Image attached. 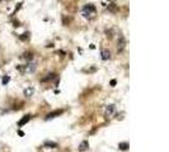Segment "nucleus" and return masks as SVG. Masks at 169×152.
I'll return each mask as SVG.
<instances>
[{
	"instance_id": "obj_1",
	"label": "nucleus",
	"mask_w": 169,
	"mask_h": 152,
	"mask_svg": "<svg viewBox=\"0 0 169 152\" xmlns=\"http://www.w3.org/2000/svg\"><path fill=\"white\" fill-rule=\"evenodd\" d=\"M96 13H97V10H96V6L93 5V4H87V5H84L83 12H81L83 16H84V18H88V19L94 18Z\"/></svg>"
},
{
	"instance_id": "obj_3",
	"label": "nucleus",
	"mask_w": 169,
	"mask_h": 152,
	"mask_svg": "<svg viewBox=\"0 0 169 152\" xmlns=\"http://www.w3.org/2000/svg\"><path fill=\"white\" fill-rule=\"evenodd\" d=\"M62 113H64V110H62V109H59V110H53V112H51V113L46 114V117H45V120H51V119H53V118H56V117L61 116Z\"/></svg>"
},
{
	"instance_id": "obj_15",
	"label": "nucleus",
	"mask_w": 169,
	"mask_h": 152,
	"mask_svg": "<svg viewBox=\"0 0 169 152\" xmlns=\"http://www.w3.org/2000/svg\"><path fill=\"white\" fill-rule=\"evenodd\" d=\"M9 80H10V79H9V76H7V75H5L4 78H3V85H7V84L9 82Z\"/></svg>"
},
{
	"instance_id": "obj_4",
	"label": "nucleus",
	"mask_w": 169,
	"mask_h": 152,
	"mask_svg": "<svg viewBox=\"0 0 169 152\" xmlns=\"http://www.w3.org/2000/svg\"><path fill=\"white\" fill-rule=\"evenodd\" d=\"M125 48H126V40L123 36H120L117 41V52H122Z\"/></svg>"
},
{
	"instance_id": "obj_8",
	"label": "nucleus",
	"mask_w": 169,
	"mask_h": 152,
	"mask_svg": "<svg viewBox=\"0 0 169 152\" xmlns=\"http://www.w3.org/2000/svg\"><path fill=\"white\" fill-rule=\"evenodd\" d=\"M88 148H89V142H88V141H81L78 150H79L80 152H84V151H87Z\"/></svg>"
},
{
	"instance_id": "obj_2",
	"label": "nucleus",
	"mask_w": 169,
	"mask_h": 152,
	"mask_svg": "<svg viewBox=\"0 0 169 152\" xmlns=\"http://www.w3.org/2000/svg\"><path fill=\"white\" fill-rule=\"evenodd\" d=\"M36 67H37L36 64H33V62H27V65H24L23 67H18V68H19L21 71H23V72L31 74V72H33V71L36 70Z\"/></svg>"
},
{
	"instance_id": "obj_14",
	"label": "nucleus",
	"mask_w": 169,
	"mask_h": 152,
	"mask_svg": "<svg viewBox=\"0 0 169 152\" xmlns=\"http://www.w3.org/2000/svg\"><path fill=\"white\" fill-rule=\"evenodd\" d=\"M108 10L112 12V13H116L117 12V6L115 4H111V5H108Z\"/></svg>"
},
{
	"instance_id": "obj_13",
	"label": "nucleus",
	"mask_w": 169,
	"mask_h": 152,
	"mask_svg": "<svg viewBox=\"0 0 169 152\" xmlns=\"http://www.w3.org/2000/svg\"><path fill=\"white\" fill-rule=\"evenodd\" d=\"M118 148H120L121 151H127V150H128V143H127V142H121V143L118 144Z\"/></svg>"
},
{
	"instance_id": "obj_17",
	"label": "nucleus",
	"mask_w": 169,
	"mask_h": 152,
	"mask_svg": "<svg viewBox=\"0 0 169 152\" xmlns=\"http://www.w3.org/2000/svg\"><path fill=\"white\" fill-rule=\"evenodd\" d=\"M116 85V80H111V86H115Z\"/></svg>"
},
{
	"instance_id": "obj_16",
	"label": "nucleus",
	"mask_w": 169,
	"mask_h": 152,
	"mask_svg": "<svg viewBox=\"0 0 169 152\" xmlns=\"http://www.w3.org/2000/svg\"><path fill=\"white\" fill-rule=\"evenodd\" d=\"M112 33H113V32H112V29H111V30H107V32H106L107 38H112Z\"/></svg>"
},
{
	"instance_id": "obj_9",
	"label": "nucleus",
	"mask_w": 169,
	"mask_h": 152,
	"mask_svg": "<svg viewBox=\"0 0 169 152\" xmlns=\"http://www.w3.org/2000/svg\"><path fill=\"white\" fill-rule=\"evenodd\" d=\"M24 96H27V98H31L32 95H33V92H34V88L33 86H28L27 89H24Z\"/></svg>"
},
{
	"instance_id": "obj_12",
	"label": "nucleus",
	"mask_w": 169,
	"mask_h": 152,
	"mask_svg": "<svg viewBox=\"0 0 169 152\" xmlns=\"http://www.w3.org/2000/svg\"><path fill=\"white\" fill-rule=\"evenodd\" d=\"M22 58L27 60V62H28V61H31V60L33 58V53H32V52H26V53H23Z\"/></svg>"
},
{
	"instance_id": "obj_10",
	"label": "nucleus",
	"mask_w": 169,
	"mask_h": 152,
	"mask_svg": "<svg viewBox=\"0 0 169 152\" xmlns=\"http://www.w3.org/2000/svg\"><path fill=\"white\" fill-rule=\"evenodd\" d=\"M53 79H56V74H53V72H50V74H47L45 78H42V82H46V81H51V80H53Z\"/></svg>"
},
{
	"instance_id": "obj_6",
	"label": "nucleus",
	"mask_w": 169,
	"mask_h": 152,
	"mask_svg": "<svg viewBox=\"0 0 169 152\" xmlns=\"http://www.w3.org/2000/svg\"><path fill=\"white\" fill-rule=\"evenodd\" d=\"M101 56H102V60L103 61H107V60H109L111 58V52L108 51V50H102L101 51Z\"/></svg>"
},
{
	"instance_id": "obj_11",
	"label": "nucleus",
	"mask_w": 169,
	"mask_h": 152,
	"mask_svg": "<svg viewBox=\"0 0 169 152\" xmlns=\"http://www.w3.org/2000/svg\"><path fill=\"white\" fill-rule=\"evenodd\" d=\"M43 146H45L46 148H57V147H59L57 143H56V142H52V141H46V142L43 143Z\"/></svg>"
},
{
	"instance_id": "obj_7",
	"label": "nucleus",
	"mask_w": 169,
	"mask_h": 152,
	"mask_svg": "<svg viewBox=\"0 0 169 152\" xmlns=\"http://www.w3.org/2000/svg\"><path fill=\"white\" fill-rule=\"evenodd\" d=\"M31 118H32V116H31V114H27V116H24L19 122H18V126H19V127H22V126H24L26 123H28L29 120H31Z\"/></svg>"
},
{
	"instance_id": "obj_5",
	"label": "nucleus",
	"mask_w": 169,
	"mask_h": 152,
	"mask_svg": "<svg viewBox=\"0 0 169 152\" xmlns=\"http://www.w3.org/2000/svg\"><path fill=\"white\" fill-rule=\"evenodd\" d=\"M116 113V105H113V104H111V105H108L107 108H106V112H104V117L106 118H111L113 114Z\"/></svg>"
},
{
	"instance_id": "obj_18",
	"label": "nucleus",
	"mask_w": 169,
	"mask_h": 152,
	"mask_svg": "<svg viewBox=\"0 0 169 152\" xmlns=\"http://www.w3.org/2000/svg\"><path fill=\"white\" fill-rule=\"evenodd\" d=\"M0 2H2V0H0Z\"/></svg>"
}]
</instances>
